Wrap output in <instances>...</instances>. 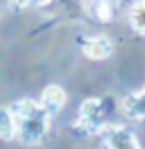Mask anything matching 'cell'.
<instances>
[{"instance_id":"3957f363","label":"cell","mask_w":145,"mask_h":149,"mask_svg":"<svg viewBox=\"0 0 145 149\" xmlns=\"http://www.w3.org/2000/svg\"><path fill=\"white\" fill-rule=\"evenodd\" d=\"M8 109H10V113H12V117H14L16 123H20V121H24V119H30V117H34V115H38L40 111H42L40 103L32 102V100L14 102V103H10Z\"/></svg>"},{"instance_id":"277c9868","label":"cell","mask_w":145,"mask_h":149,"mask_svg":"<svg viewBox=\"0 0 145 149\" xmlns=\"http://www.w3.org/2000/svg\"><path fill=\"white\" fill-rule=\"evenodd\" d=\"M107 147L109 149H139L137 141L131 133L123 129H109L107 131Z\"/></svg>"},{"instance_id":"9c48e42d","label":"cell","mask_w":145,"mask_h":149,"mask_svg":"<svg viewBox=\"0 0 145 149\" xmlns=\"http://www.w3.org/2000/svg\"><path fill=\"white\" fill-rule=\"evenodd\" d=\"M143 6H145V0H143Z\"/></svg>"},{"instance_id":"6da1fadb","label":"cell","mask_w":145,"mask_h":149,"mask_svg":"<svg viewBox=\"0 0 145 149\" xmlns=\"http://www.w3.org/2000/svg\"><path fill=\"white\" fill-rule=\"evenodd\" d=\"M64 103H66V92H64L60 86H56V84L48 86L44 92H42V102H40V107H42L48 115L58 113V111L64 107Z\"/></svg>"},{"instance_id":"5b68a950","label":"cell","mask_w":145,"mask_h":149,"mask_svg":"<svg viewBox=\"0 0 145 149\" xmlns=\"http://www.w3.org/2000/svg\"><path fill=\"white\" fill-rule=\"evenodd\" d=\"M18 129H16V121L12 117L8 107H0V139L2 141H12L16 137Z\"/></svg>"},{"instance_id":"52a82bcc","label":"cell","mask_w":145,"mask_h":149,"mask_svg":"<svg viewBox=\"0 0 145 149\" xmlns=\"http://www.w3.org/2000/svg\"><path fill=\"white\" fill-rule=\"evenodd\" d=\"M12 2H14L18 8H24V6H28V4H30V0H12Z\"/></svg>"},{"instance_id":"8992f818","label":"cell","mask_w":145,"mask_h":149,"mask_svg":"<svg viewBox=\"0 0 145 149\" xmlns=\"http://www.w3.org/2000/svg\"><path fill=\"white\" fill-rule=\"evenodd\" d=\"M131 24L137 32H143L145 34V6L143 4H137L131 8Z\"/></svg>"},{"instance_id":"7a4b0ae2","label":"cell","mask_w":145,"mask_h":149,"mask_svg":"<svg viewBox=\"0 0 145 149\" xmlns=\"http://www.w3.org/2000/svg\"><path fill=\"white\" fill-rule=\"evenodd\" d=\"M113 44L107 36H93L84 42V54L89 60H105L107 56H112Z\"/></svg>"},{"instance_id":"ba28073f","label":"cell","mask_w":145,"mask_h":149,"mask_svg":"<svg viewBox=\"0 0 145 149\" xmlns=\"http://www.w3.org/2000/svg\"><path fill=\"white\" fill-rule=\"evenodd\" d=\"M46 2H50V0H30V4H36V6H42Z\"/></svg>"}]
</instances>
